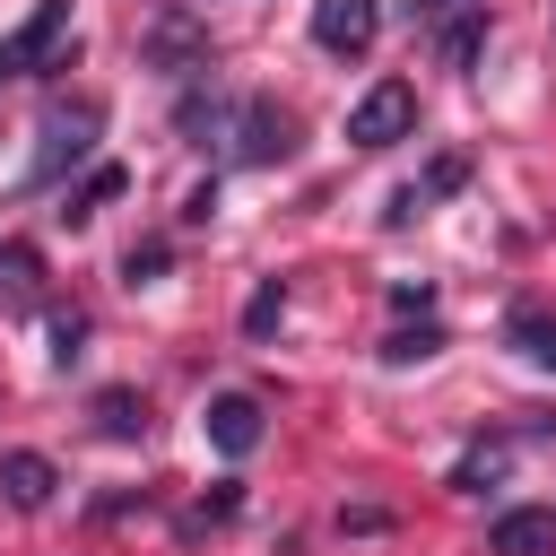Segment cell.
Here are the masks:
<instances>
[{
    "label": "cell",
    "instance_id": "cell-13",
    "mask_svg": "<svg viewBox=\"0 0 556 556\" xmlns=\"http://www.w3.org/2000/svg\"><path fill=\"white\" fill-rule=\"evenodd\" d=\"M217 122H226V96H217L208 78H191L182 104H174V130H182V139H217Z\"/></svg>",
    "mask_w": 556,
    "mask_h": 556
},
{
    "label": "cell",
    "instance_id": "cell-24",
    "mask_svg": "<svg viewBox=\"0 0 556 556\" xmlns=\"http://www.w3.org/2000/svg\"><path fill=\"white\" fill-rule=\"evenodd\" d=\"M235 504H243V495H235V478H217V495L200 504V521H235Z\"/></svg>",
    "mask_w": 556,
    "mask_h": 556
},
{
    "label": "cell",
    "instance_id": "cell-16",
    "mask_svg": "<svg viewBox=\"0 0 556 556\" xmlns=\"http://www.w3.org/2000/svg\"><path fill=\"white\" fill-rule=\"evenodd\" d=\"M434 348H443V321H417V330H391L382 339V365H426Z\"/></svg>",
    "mask_w": 556,
    "mask_h": 556
},
{
    "label": "cell",
    "instance_id": "cell-17",
    "mask_svg": "<svg viewBox=\"0 0 556 556\" xmlns=\"http://www.w3.org/2000/svg\"><path fill=\"white\" fill-rule=\"evenodd\" d=\"M278 313H287V287H278V278H261V287H252V304H243V339H269V330H278Z\"/></svg>",
    "mask_w": 556,
    "mask_h": 556
},
{
    "label": "cell",
    "instance_id": "cell-2",
    "mask_svg": "<svg viewBox=\"0 0 556 556\" xmlns=\"http://www.w3.org/2000/svg\"><path fill=\"white\" fill-rule=\"evenodd\" d=\"M61 35H70V0H35L9 35H0V78H26V70H52L61 61Z\"/></svg>",
    "mask_w": 556,
    "mask_h": 556
},
{
    "label": "cell",
    "instance_id": "cell-8",
    "mask_svg": "<svg viewBox=\"0 0 556 556\" xmlns=\"http://www.w3.org/2000/svg\"><path fill=\"white\" fill-rule=\"evenodd\" d=\"M235 156H243V165H269V156H287V113H278L269 96H252V104L235 113Z\"/></svg>",
    "mask_w": 556,
    "mask_h": 556
},
{
    "label": "cell",
    "instance_id": "cell-19",
    "mask_svg": "<svg viewBox=\"0 0 556 556\" xmlns=\"http://www.w3.org/2000/svg\"><path fill=\"white\" fill-rule=\"evenodd\" d=\"M165 261H174V243H165V235H148V243H130V252H122V278H130V287H148V278H165Z\"/></svg>",
    "mask_w": 556,
    "mask_h": 556
},
{
    "label": "cell",
    "instance_id": "cell-20",
    "mask_svg": "<svg viewBox=\"0 0 556 556\" xmlns=\"http://www.w3.org/2000/svg\"><path fill=\"white\" fill-rule=\"evenodd\" d=\"M460 182H469V156H434L426 182H417V200H443V191H460Z\"/></svg>",
    "mask_w": 556,
    "mask_h": 556
},
{
    "label": "cell",
    "instance_id": "cell-1",
    "mask_svg": "<svg viewBox=\"0 0 556 556\" xmlns=\"http://www.w3.org/2000/svg\"><path fill=\"white\" fill-rule=\"evenodd\" d=\"M96 122H104V104H96V96H78V104H52V122H43V148H35V165H26V191L61 182V165H78V156L96 148Z\"/></svg>",
    "mask_w": 556,
    "mask_h": 556
},
{
    "label": "cell",
    "instance_id": "cell-15",
    "mask_svg": "<svg viewBox=\"0 0 556 556\" xmlns=\"http://www.w3.org/2000/svg\"><path fill=\"white\" fill-rule=\"evenodd\" d=\"M504 478V443H469L460 460H452V495H486Z\"/></svg>",
    "mask_w": 556,
    "mask_h": 556
},
{
    "label": "cell",
    "instance_id": "cell-23",
    "mask_svg": "<svg viewBox=\"0 0 556 556\" xmlns=\"http://www.w3.org/2000/svg\"><path fill=\"white\" fill-rule=\"evenodd\" d=\"M391 304H400V313H426V304H434V287H426V278H400V287H391Z\"/></svg>",
    "mask_w": 556,
    "mask_h": 556
},
{
    "label": "cell",
    "instance_id": "cell-12",
    "mask_svg": "<svg viewBox=\"0 0 556 556\" xmlns=\"http://www.w3.org/2000/svg\"><path fill=\"white\" fill-rule=\"evenodd\" d=\"M122 191H130V174H122V165H87V182L61 200V226H87V217H96L104 200H122Z\"/></svg>",
    "mask_w": 556,
    "mask_h": 556
},
{
    "label": "cell",
    "instance_id": "cell-9",
    "mask_svg": "<svg viewBox=\"0 0 556 556\" xmlns=\"http://www.w3.org/2000/svg\"><path fill=\"white\" fill-rule=\"evenodd\" d=\"M0 486H9V504H17V513H43V504H52V486H61V469H52L43 452H9V460H0Z\"/></svg>",
    "mask_w": 556,
    "mask_h": 556
},
{
    "label": "cell",
    "instance_id": "cell-18",
    "mask_svg": "<svg viewBox=\"0 0 556 556\" xmlns=\"http://www.w3.org/2000/svg\"><path fill=\"white\" fill-rule=\"evenodd\" d=\"M478 43H486V17H452V26H443V70H469Z\"/></svg>",
    "mask_w": 556,
    "mask_h": 556
},
{
    "label": "cell",
    "instance_id": "cell-25",
    "mask_svg": "<svg viewBox=\"0 0 556 556\" xmlns=\"http://www.w3.org/2000/svg\"><path fill=\"white\" fill-rule=\"evenodd\" d=\"M452 9H460V0H408V17H426V26H434V17H452Z\"/></svg>",
    "mask_w": 556,
    "mask_h": 556
},
{
    "label": "cell",
    "instance_id": "cell-22",
    "mask_svg": "<svg viewBox=\"0 0 556 556\" xmlns=\"http://www.w3.org/2000/svg\"><path fill=\"white\" fill-rule=\"evenodd\" d=\"M217 217V182H191V200H182V226H208Z\"/></svg>",
    "mask_w": 556,
    "mask_h": 556
},
{
    "label": "cell",
    "instance_id": "cell-11",
    "mask_svg": "<svg viewBox=\"0 0 556 556\" xmlns=\"http://www.w3.org/2000/svg\"><path fill=\"white\" fill-rule=\"evenodd\" d=\"M96 434H104V443H139V434H148V400L122 391V382L96 391Z\"/></svg>",
    "mask_w": 556,
    "mask_h": 556
},
{
    "label": "cell",
    "instance_id": "cell-7",
    "mask_svg": "<svg viewBox=\"0 0 556 556\" xmlns=\"http://www.w3.org/2000/svg\"><path fill=\"white\" fill-rule=\"evenodd\" d=\"M486 556H556V504H521L486 530Z\"/></svg>",
    "mask_w": 556,
    "mask_h": 556
},
{
    "label": "cell",
    "instance_id": "cell-10",
    "mask_svg": "<svg viewBox=\"0 0 556 556\" xmlns=\"http://www.w3.org/2000/svg\"><path fill=\"white\" fill-rule=\"evenodd\" d=\"M504 348H513V356H530L539 374H556V313H539V304H521V313L504 321Z\"/></svg>",
    "mask_w": 556,
    "mask_h": 556
},
{
    "label": "cell",
    "instance_id": "cell-6",
    "mask_svg": "<svg viewBox=\"0 0 556 556\" xmlns=\"http://www.w3.org/2000/svg\"><path fill=\"white\" fill-rule=\"evenodd\" d=\"M200 426H208V443H217L226 460H243V452L261 443V400H252V391H217Z\"/></svg>",
    "mask_w": 556,
    "mask_h": 556
},
{
    "label": "cell",
    "instance_id": "cell-21",
    "mask_svg": "<svg viewBox=\"0 0 556 556\" xmlns=\"http://www.w3.org/2000/svg\"><path fill=\"white\" fill-rule=\"evenodd\" d=\"M78 339H87V313H61V321H52V356L78 365Z\"/></svg>",
    "mask_w": 556,
    "mask_h": 556
},
{
    "label": "cell",
    "instance_id": "cell-4",
    "mask_svg": "<svg viewBox=\"0 0 556 556\" xmlns=\"http://www.w3.org/2000/svg\"><path fill=\"white\" fill-rule=\"evenodd\" d=\"M382 35V0H313V43L339 61H365Z\"/></svg>",
    "mask_w": 556,
    "mask_h": 556
},
{
    "label": "cell",
    "instance_id": "cell-5",
    "mask_svg": "<svg viewBox=\"0 0 556 556\" xmlns=\"http://www.w3.org/2000/svg\"><path fill=\"white\" fill-rule=\"evenodd\" d=\"M148 70H174V78H200V70H208V35H200L191 9H165V17L148 26Z\"/></svg>",
    "mask_w": 556,
    "mask_h": 556
},
{
    "label": "cell",
    "instance_id": "cell-14",
    "mask_svg": "<svg viewBox=\"0 0 556 556\" xmlns=\"http://www.w3.org/2000/svg\"><path fill=\"white\" fill-rule=\"evenodd\" d=\"M35 278H43L35 243H0V304H9V313H17V304H35Z\"/></svg>",
    "mask_w": 556,
    "mask_h": 556
},
{
    "label": "cell",
    "instance_id": "cell-3",
    "mask_svg": "<svg viewBox=\"0 0 556 556\" xmlns=\"http://www.w3.org/2000/svg\"><path fill=\"white\" fill-rule=\"evenodd\" d=\"M408 130H417V87H408V78L365 87L356 113H348V139H356V148H391V139H408Z\"/></svg>",
    "mask_w": 556,
    "mask_h": 556
}]
</instances>
